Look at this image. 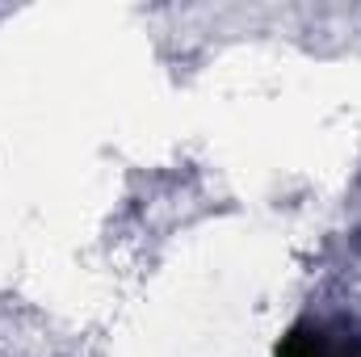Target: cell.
Listing matches in <instances>:
<instances>
[{
	"instance_id": "6da1fadb",
	"label": "cell",
	"mask_w": 361,
	"mask_h": 357,
	"mask_svg": "<svg viewBox=\"0 0 361 357\" xmlns=\"http://www.w3.org/2000/svg\"><path fill=\"white\" fill-rule=\"evenodd\" d=\"M277 357H361V328L349 315H307L281 337Z\"/></svg>"
}]
</instances>
